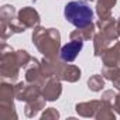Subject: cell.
<instances>
[{
	"instance_id": "1",
	"label": "cell",
	"mask_w": 120,
	"mask_h": 120,
	"mask_svg": "<svg viewBox=\"0 0 120 120\" xmlns=\"http://www.w3.org/2000/svg\"><path fill=\"white\" fill-rule=\"evenodd\" d=\"M64 14H65V19L78 28L88 27L89 24H92V20H93V10L85 2H81V0L69 2L64 9Z\"/></svg>"
},
{
	"instance_id": "2",
	"label": "cell",
	"mask_w": 120,
	"mask_h": 120,
	"mask_svg": "<svg viewBox=\"0 0 120 120\" xmlns=\"http://www.w3.org/2000/svg\"><path fill=\"white\" fill-rule=\"evenodd\" d=\"M82 48V42L81 41H72L69 42L68 45H65L62 48V52H61V56L64 61H74L75 56L78 55V52L81 51Z\"/></svg>"
}]
</instances>
